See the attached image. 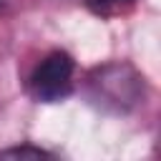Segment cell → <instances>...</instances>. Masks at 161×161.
<instances>
[{
	"instance_id": "obj_1",
	"label": "cell",
	"mask_w": 161,
	"mask_h": 161,
	"mask_svg": "<svg viewBox=\"0 0 161 161\" xmlns=\"http://www.w3.org/2000/svg\"><path fill=\"white\" fill-rule=\"evenodd\" d=\"M143 96H146V80L126 60L98 65L88 75V98L103 111L126 113L136 108L143 101Z\"/></svg>"
},
{
	"instance_id": "obj_2",
	"label": "cell",
	"mask_w": 161,
	"mask_h": 161,
	"mask_svg": "<svg viewBox=\"0 0 161 161\" xmlns=\"http://www.w3.org/2000/svg\"><path fill=\"white\" fill-rule=\"evenodd\" d=\"M73 75H75L73 58L65 50H50L33 65V70L25 80L28 96L35 103H58L70 96Z\"/></svg>"
},
{
	"instance_id": "obj_3",
	"label": "cell",
	"mask_w": 161,
	"mask_h": 161,
	"mask_svg": "<svg viewBox=\"0 0 161 161\" xmlns=\"http://www.w3.org/2000/svg\"><path fill=\"white\" fill-rule=\"evenodd\" d=\"M136 3H138V0H83V5H86L91 13L101 15V18H116V15H123V13L133 10Z\"/></svg>"
},
{
	"instance_id": "obj_4",
	"label": "cell",
	"mask_w": 161,
	"mask_h": 161,
	"mask_svg": "<svg viewBox=\"0 0 161 161\" xmlns=\"http://www.w3.org/2000/svg\"><path fill=\"white\" fill-rule=\"evenodd\" d=\"M3 158H50V153L45 148L38 146H15V148H5L0 151Z\"/></svg>"
},
{
	"instance_id": "obj_5",
	"label": "cell",
	"mask_w": 161,
	"mask_h": 161,
	"mask_svg": "<svg viewBox=\"0 0 161 161\" xmlns=\"http://www.w3.org/2000/svg\"><path fill=\"white\" fill-rule=\"evenodd\" d=\"M3 3H5V0H0V5H3Z\"/></svg>"
}]
</instances>
